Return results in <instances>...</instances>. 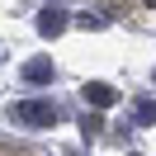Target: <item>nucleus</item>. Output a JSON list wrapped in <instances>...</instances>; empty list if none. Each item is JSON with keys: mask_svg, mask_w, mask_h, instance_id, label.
I'll list each match as a JSON object with an SVG mask.
<instances>
[{"mask_svg": "<svg viewBox=\"0 0 156 156\" xmlns=\"http://www.w3.org/2000/svg\"><path fill=\"white\" fill-rule=\"evenodd\" d=\"M62 118L57 99H19V104H10V123L19 128H52Z\"/></svg>", "mask_w": 156, "mask_h": 156, "instance_id": "1", "label": "nucleus"}, {"mask_svg": "<svg viewBox=\"0 0 156 156\" xmlns=\"http://www.w3.org/2000/svg\"><path fill=\"white\" fill-rule=\"evenodd\" d=\"M19 76L29 80V85H43V80H52V57H29Z\"/></svg>", "mask_w": 156, "mask_h": 156, "instance_id": "4", "label": "nucleus"}, {"mask_svg": "<svg viewBox=\"0 0 156 156\" xmlns=\"http://www.w3.org/2000/svg\"><path fill=\"white\" fill-rule=\"evenodd\" d=\"M133 114H137V123H156V99H137Z\"/></svg>", "mask_w": 156, "mask_h": 156, "instance_id": "6", "label": "nucleus"}, {"mask_svg": "<svg viewBox=\"0 0 156 156\" xmlns=\"http://www.w3.org/2000/svg\"><path fill=\"white\" fill-rule=\"evenodd\" d=\"M80 99H85L90 109H114L118 104V90L104 85V80H90V85H80Z\"/></svg>", "mask_w": 156, "mask_h": 156, "instance_id": "2", "label": "nucleus"}, {"mask_svg": "<svg viewBox=\"0 0 156 156\" xmlns=\"http://www.w3.org/2000/svg\"><path fill=\"white\" fill-rule=\"evenodd\" d=\"M128 156H142V151H128Z\"/></svg>", "mask_w": 156, "mask_h": 156, "instance_id": "7", "label": "nucleus"}, {"mask_svg": "<svg viewBox=\"0 0 156 156\" xmlns=\"http://www.w3.org/2000/svg\"><path fill=\"white\" fill-rule=\"evenodd\" d=\"M99 133H104V118H99V114H85V123H80V137H85V142H95Z\"/></svg>", "mask_w": 156, "mask_h": 156, "instance_id": "5", "label": "nucleus"}, {"mask_svg": "<svg viewBox=\"0 0 156 156\" xmlns=\"http://www.w3.org/2000/svg\"><path fill=\"white\" fill-rule=\"evenodd\" d=\"M66 24H71V14L62 10V5H48V10L38 14V33H43V38H57V33L66 29Z\"/></svg>", "mask_w": 156, "mask_h": 156, "instance_id": "3", "label": "nucleus"}]
</instances>
